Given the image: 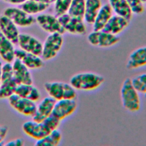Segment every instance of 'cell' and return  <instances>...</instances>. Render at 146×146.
<instances>
[{"label": "cell", "mask_w": 146, "mask_h": 146, "mask_svg": "<svg viewBox=\"0 0 146 146\" xmlns=\"http://www.w3.org/2000/svg\"><path fill=\"white\" fill-rule=\"evenodd\" d=\"M8 133V128L5 125H0V145L4 141Z\"/></svg>", "instance_id": "obj_33"}, {"label": "cell", "mask_w": 146, "mask_h": 146, "mask_svg": "<svg viewBox=\"0 0 146 146\" xmlns=\"http://www.w3.org/2000/svg\"><path fill=\"white\" fill-rule=\"evenodd\" d=\"M55 102L56 100L49 96L44 98L36 106L32 119L38 122H42L52 114Z\"/></svg>", "instance_id": "obj_15"}, {"label": "cell", "mask_w": 146, "mask_h": 146, "mask_svg": "<svg viewBox=\"0 0 146 146\" xmlns=\"http://www.w3.org/2000/svg\"><path fill=\"white\" fill-rule=\"evenodd\" d=\"M15 59L20 60L30 70L39 69L44 66V60L41 56L26 52L20 48L15 50Z\"/></svg>", "instance_id": "obj_14"}, {"label": "cell", "mask_w": 146, "mask_h": 146, "mask_svg": "<svg viewBox=\"0 0 146 146\" xmlns=\"http://www.w3.org/2000/svg\"><path fill=\"white\" fill-rule=\"evenodd\" d=\"M15 94L35 103L40 99L41 96L38 88L33 84H18Z\"/></svg>", "instance_id": "obj_22"}, {"label": "cell", "mask_w": 146, "mask_h": 146, "mask_svg": "<svg viewBox=\"0 0 146 146\" xmlns=\"http://www.w3.org/2000/svg\"><path fill=\"white\" fill-rule=\"evenodd\" d=\"M108 4L115 14L131 20L133 14L126 0H108Z\"/></svg>", "instance_id": "obj_23"}, {"label": "cell", "mask_w": 146, "mask_h": 146, "mask_svg": "<svg viewBox=\"0 0 146 146\" xmlns=\"http://www.w3.org/2000/svg\"><path fill=\"white\" fill-rule=\"evenodd\" d=\"M131 79L133 86L139 94H146V73L137 75Z\"/></svg>", "instance_id": "obj_28"}, {"label": "cell", "mask_w": 146, "mask_h": 146, "mask_svg": "<svg viewBox=\"0 0 146 146\" xmlns=\"http://www.w3.org/2000/svg\"><path fill=\"white\" fill-rule=\"evenodd\" d=\"M78 107L75 99H61L56 101L52 115L60 121L72 115Z\"/></svg>", "instance_id": "obj_11"}, {"label": "cell", "mask_w": 146, "mask_h": 146, "mask_svg": "<svg viewBox=\"0 0 146 146\" xmlns=\"http://www.w3.org/2000/svg\"><path fill=\"white\" fill-rule=\"evenodd\" d=\"M144 95H145V99H146V94H144Z\"/></svg>", "instance_id": "obj_39"}, {"label": "cell", "mask_w": 146, "mask_h": 146, "mask_svg": "<svg viewBox=\"0 0 146 146\" xmlns=\"http://www.w3.org/2000/svg\"><path fill=\"white\" fill-rule=\"evenodd\" d=\"M7 99L10 107L19 113L31 117L34 114L36 107L35 102L21 97L15 94H13Z\"/></svg>", "instance_id": "obj_9"}, {"label": "cell", "mask_w": 146, "mask_h": 146, "mask_svg": "<svg viewBox=\"0 0 146 146\" xmlns=\"http://www.w3.org/2000/svg\"><path fill=\"white\" fill-rule=\"evenodd\" d=\"M33 1H35L37 2H39L41 3H46V4L50 5V4L54 3V2L55 0H33Z\"/></svg>", "instance_id": "obj_35"}, {"label": "cell", "mask_w": 146, "mask_h": 146, "mask_svg": "<svg viewBox=\"0 0 146 146\" xmlns=\"http://www.w3.org/2000/svg\"><path fill=\"white\" fill-rule=\"evenodd\" d=\"M144 7H145V8L146 9V2L145 3V5H144Z\"/></svg>", "instance_id": "obj_38"}, {"label": "cell", "mask_w": 146, "mask_h": 146, "mask_svg": "<svg viewBox=\"0 0 146 146\" xmlns=\"http://www.w3.org/2000/svg\"><path fill=\"white\" fill-rule=\"evenodd\" d=\"M141 1L144 3H145L146 2V0H141Z\"/></svg>", "instance_id": "obj_37"}, {"label": "cell", "mask_w": 146, "mask_h": 146, "mask_svg": "<svg viewBox=\"0 0 146 146\" xmlns=\"http://www.w3.org/2000/svg\"><path fill=\"white\" fill-rule=\"evenodd\" d=\"M102 6L101 0H86L85 12L83 17L84 22L92 25Z\"/></svg>", "instance_id": "obj_24"}, {"label": "cell", "mask_w": 146, "mask_h": 146, "mask_svg": "<svg viewBox=\"0 0 146 146\" xmlns=\"http://www.w3.org/2000/svg\"><path fill=\"white\" fill-rule=\"evenodd\" d=\"M35 22L44 31L50 34H63L64 30L62 27L58 17L50 14H40L35 18Z\"/></svg>", "instance_id": "obj_10"}, {"label": "cell", "mask_w": 146, "mask_h": 146, "mask_svg": "<svg viewBox=\"0 0 146 146\" xmlns=\"http://www.w3.org/2000/svg\"><path fill=\"white\" fill-rule=\"evenodd\" d=\"M60 121H61L60 120L51 114L46 119H45L42 122L50 131H52L58 129Z\"/></svg>", "instance_id": "obj_31"}, {"label": "cell", "mask_w": 146, "mask_h": 146, "mask_svg": "<svg viewBox=\"0 0 146 146\" xmlns=\"http://www.w3.org/2000/svg\"><path fill=\"white\" fill-rule=\"evenodd\" d=\"M62 135L58 129H55L51 131L43 138L36 140L35 145L36 146H56L61 141Z\"/></svg>", "instance_id": "obj_26"}, {"label": "cell", "mask_w": 146, "mask_h": 146, "mask_svg": "<svg viewBox=\"0 0 146 146\" xmlns=\"http://www.w3.org/2000/svg\"><path fill=\"white\" fill-rule=\"evenodd\" d=\"M3 2L13 5H21L26 0H2Z\"/></svg>", "instance_id": "obj_34"}, {"label": "cell", "mask_w": 146, "mask_h": 146, "mask_svg": "<svg viewBox=\"0 0 146 146\" xmlns=\"http://www.w3.org/2000/svg\"><path fill=\"white\" fill-rule=\"evenodd\" d=\"M0 32L14 44H17L20 35L18 26L3 14L0 15Z\"/></svg>", "instance_id": "obj_17"}, {"label": "cell", "mask_w": 146, "mask_h": 146, "mask_svg": "<svg viewBox=\"0 0 146 146\" xmlns=\"http://www.w3.org/2000/svg\"><path fill=\"white\" fill-rule=\"evenodd\" d=\"M64 39L62 34L59 33L50 34L43 43L41 57L48 61L55 58L60 52Z\"/></svg>", "instance_id": "obj_5"}, {"label": "cell", "mask_w": 146, "mask_h": 146, "mask_svg": "<svg viewBox=\"0 0 146 146\" xmlns=\"http://www.w3.org/2000/svg\"><path fill=\"white\" fill-rule=\"evenodd\" d=\"M14 44L0 32V57L5 63H11L15 59Z\"/></svg>", "instance_id": "obj_20"}, {"label": "cell", "mask_w": 146, "mask_h": 146, "mask_svg": "<svg viewBox=\"0 0 146 146\" xmlns=\"http://www.w3.org/2000/svg\"><path fill=\"white\" fill-rule=\"evenodd\" d=\"M20 6V8L26 13L33 15L40 14L46 11L50 5L33 0H26Z\"/></svg>", "instance_id": "obj_25"}, {"label": "cell", "mask_w": 146, "mask_h": 146, "mask_svg": "<svg viewBox=\"0 0 146 146\" xmlns=\"http://www.w3.org/2000/svg\"><path fill=\"white\" fill-rule=\"evenodd\" d=\"M85 6L86 0H72L68 14L72 17L83 19Z\"/></svg>", "instance_id": "obj_27"}, {"label": "cell", "mask_w": 146, "mask_h": 146, "mask_svg": "<svg viewBox=\"0 0 146 146\" xmlns=\"http://www.w3.org/2000/svg\"><path fill=\"white\" fill-rule=\"evenodd\" d=\"M129 21L116 14H113L103 30L111 34L117 35L122 33L129 25Z\"/></svg>", "instance_id": "obj_19"}, {"label": "cell", "mask_w": 146, "mask_h": 146, "mask_svg": "<svg viewBox=\"0 0 146 146\" xmlns=\"http://www.w3.org/2000/svg\"><path fill=\"white\" fill-rule=\"evenodd\" d=\"M14 77L18 84H33L32 75L28 68L20 60L15 59L11 63Z\"/></svg>", "instance_id": "obj_16"}, {"label": "cell", "mask_w": 146, "mask_h": 146, "mask_svg": "<svg viewBox=\"0 0 146 146\" xmlns=\"http://www.w3.org/2000/svg\"><path fill=\"white\" fill-rule=\"evenodd\" d=\"M2 65H3V64L2 63L1 61L0 60V84H1V76H2Z\"/></svg>", "instance_id": "obj_36"}, {"label": "cell", "mask_w": 146, "mask_h": 146, "mask_svg": "<svg viewBox=\"0 0 146 146\" xmlns=\"http://www.w3.org/2000/svg\"><path fill=\"white\" fill-rule=\"evenodd\" d=\"M113 11L108 3L102 6L92 23L93 30H102L113 15Z\"/></svg>", "instance_id": "obj_21"}, {"label": "cell", "mask_w": 146, "mask_h": 146, "mask_svg": "<svg viewBox=\"0 0 146 146\" xmlns=\"http://www.w3.org/2000/svg\"><path fill=\"white\" fill-rule=\"evenodd\" d=\"M104 82L103 76L92 72L77 73L70 79L69 83L77 91H92L99 88Z\"/></svg>", "instance_id": "obj_1"}, {"label": "cell", "mask_w": 146, "mask_h": 146, "mask_svg": "<svg viewBox=\"0 0 146 146\" xmlns=\"http://www.w3.org/2000/svg\"><path fill=\"white\" fill-rule=\"evenodd\" d=\"M87 39L91 46L100 48H107L116 44L120 38L103 30H93L87 36Z\"/></svg>", "instance_id": "obj_6"}, {"label": "cell", "mask_w": 146, "mask_h": 146, "mask_svg": "<svg viewBox=\"0 0 146 146\" xmlns=\"http://www.w3.org/2000/svg\"><path fill=\"white\" fill-rule=\"evenodd\" d=\"M18 83L16 82L10 63H5L2 65V76L0 84V99H8L15 94Z\"/></svg>", "instance_id": "obj_4"}, {"label": "cell", "mask_w": 146, "mask_h": 146, "mask_svg": "<svg viewBox=\"0 0 146 146\" xmlns=\"http://www.w3.org/2000/svg\"><path fill=\"white\" fill-rule=\"evenodd\" d=\"M120 98L123 107L131 112H136L140 108L139 93L133 86L130 78L125 79L120 88Z\"/></svg>", "instance_id": "obj_2"}, {"label": "cell", "mask_w": 146, "mask_h": 146, "mask_svg": "<svg viewBox=\"0 0 146 146\" xmlns=\"http://www.w3.org/2000/svg\"><path fill=\"white\" fill-rule=\"evenodd\" d=\"M132 14H141L144 11V3L141 0H126Z\"/></svg>", "instance_id": "obj_30"}, {"label": "cell", "mask_w": 146, "mask_h": 146, "mask_svg": "<svg viewBox=\"0 0 146 146\" xmlns=\"http://www.w3.org/2000/svg\"><path fill=\"white\" fill-rule=\"evenodd\" d=\"M72 0H55L54 2L55 15L59 17L68 13Z\"/></svg>", "instance_id": "obj_29"}, {"label": "cell", "mask_w": 146, "mask_h": 146, "mask_svg": "<svg viewBox=\"0 0 146 146\" xmlns=\"http://www.w3.org/2000/svg\"><path fill=\"white\" fill-rule=\"evenodd\" d=\"M58 19L65 33L75 35L86 34L87 27L83 19L72 17L68 13L59 17Z\"/></svg>", "instance_id": "obj_7"}, {"label": "cell", "mask_w": 146, "mask_h": 146, "mask_svg": "<svg viewBox=\"0 0 146 146\" xmlns=\"http://www.w3.org/2000/svg\"><path fill=\"white\" fill-rule=\"evenodd\" d=\"M22 129L27 136L35 140L43 138L51 132L43 122H38L33 119L25 121L22 124Z\"/></svg>", "instance_id": "obj_13"}, {"label": "cell", "mask_w": 146, "mask_h": 146, "mask_svg": "<svg viewBox=\"0 0 146 146\" xmlns=\"http://www.w3.org/2000/svg\"><path fill=\"white\" fill-rule=\"evenodd\" d=\"M24 144V141L22 139L17 138L13 139L9 141H7L6 143L4 144L5 145L7 146H21Z\"/></svg>", "instance_id": "obj_32"}, {"label": "cell", "mask_w": 146, "mask_h": 146, "mask_svg": "<svg viewBox=\"0 0 146 146\" xmlns=\"http://www.w3.org/2000/svg\"><path fill=\"white\" fill-rule=\"evenodd\" d=\"M44 88L49 96L56 101L61 99H75L76 90L70 83L63 82H47L44 84Z\"/></svg>", "instance_id": "obj_3"}, {"label": "cell", "mask_w": 146, "mask_h": 146, "mask_svg": "<svg viewBox=\"0 0 146 146\" xmlns=\"http://www.w3.org/2000/svg\"><path fill=\"white\" fill-rule=\"evenodd\" d=\"M3 15L9 18L18 27H27L35 23V18L21 8L8 7L3 11Z\"/></svg>", "instance_id": "obj_8"}, {"label": "cell", "mask_w": 146, "mask_h": 146, "mask_svg": "<svg viewBox=\"0 0 146 146\" xmlns=\"http://www.w3.org/2000/svg\"><path fill=\"white\" fill-rule=\"evenodd\" d=\"M146 66V46L139 47L128 56L126 67L128 70H136Z\"/></svg>", "instance_id": "obj_18"}, {"label": "cell", "mask_w": 146, "mask_h": 146, "mask_svg": "<svg viewBox=\"0 0 146 146\" xmlns=\"http://www.w3.org/2000/svg\"><path fill=\"white\" fill-rule=\"evenodd\" d=\"M17 44L21 49L41 56L43 43L34 36L28 34H20Z\"/></svg>", "instance_id": "obj_12"}]
</instances>
